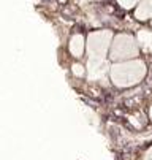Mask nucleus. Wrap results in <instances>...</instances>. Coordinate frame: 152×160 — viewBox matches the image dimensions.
<instances>
[{"label": "nucleus", "instance_id": "nucleus-11", "mask_svg": "<svg viewBox=\"0 0 152 160\" xmlns=\"http://www.w3.org/2000/svg\"><path fill=\"white\" fill-rule=\"evenodd\" d=\"M150 26H152V21H150Z\"/></svg>", "mask_w": 152, "mask_h": 160}, {"label": "nucleus", "instance_id": "nucleus-6", "mask_svg": "<svg viewBox=\"0 0 152 160\" xmlns=\"http://www.w3.org/2000/svg\"><path fill=\"white\" fill-rule=\"evenodd\" d=\"M135 18L138 21L152 19V0H141L135 10Z\"/></svg>", "mask_w": 152, "mask_h": 160}, {"label": "nucleus", "instance_id": "nucleus-1", "mask_svg": "<svg viewBox=\"0 0 152 160\" xmlns=\"http://www.w3.org/2000/svg\"><path fill=\"white\" fill-rule=\"evenodd\" d=\"M146 65L140 59H130L111 65L110 78L117 87H130L138 84L146 76Z\"/></svg>", "mask_w": 152, "mask_h": 160}, {"label": "nucleus", "instance_id": "nucleus-7", "mask_svg": "<svg viewBox=\"0 0 152 160\" xmlns=\"http://www.w3.org/2000/svg\"><path fill=\"white\" fill-rule=\"evenodd\" d=\"M71 73L76 78H82V76H86V67L82 63H73L71 65Z\"/></svg>", "mask_w": 152, "mask_h": 160}, {"label": "nucleus", "instance_id": "nucleus-9", "mask_svg": "<svg viewBox=\"0 0 152 160\" xmlns=\"http://www.w3.org/2000/svg\"><path fill=\"white\" fill-rule=\"evenodd\" d=\"M144 160H152V148L146 152V155H144Z\"/></svg>", "mask_w": 152, "mask_h": 160}, {"label": "nucleus", "instance_id": "nucleus-4", "mask_svg": "<svg viewBox=\"0 0 152 160\" xmlns=\"http://www.w3.org/2000/svg\"><path fill=\"white\" fill-rule=\"evenodd\" d=\"M86 44H87V40H84L82 35H79V33L73 35L70 38V43H68V49H70L71 56L76 57V59L78 57H82V54L86 51Z\"/></svg>", "mask_w": 152, "mask_h": 160}, {"label": "nucleus", "instance_id": "nucleus-8", "mask_svg": "<svg viewBox=\"0 0 152 160\" xmlns=\"http://www.w3.org/2000/svg\"><path fill=\"white\" fill-rule=\"evenodd\" d=\"M141 2V0H117V3L125 8V10H132V8H136L138 3Z\"/></svg>", "mask_w": 152, "mask_h": 160}, {"label": "nucleus", "instance_id": "nucleus-2", "mask_svg": "<svg viewBox=\"0 0 152 160\" xmlns=\"http://www.w3.org/2000/svg\"><path fill=\"white\" fill-rule=\"evenodd\" d=\"M113 33L110 30H100L94 32L87 37V62H105L106 54L111 49V43H113Z\"/></svg>", "mask_w": 152, "mask_h": 160}, {"label": "nucleus", "instance_id": "nucleus-5", "mask_svg": "<svg viewBox=\"0 0 152 160\" xmlns=\"http://www.w3.org/2000/svg\"><path fill=\"white\" fill-rule=\"evenodd\" d=\"M136 41H138V46L143 52H147V54L152 52V30H147V29L138 30Z\"/></svg>", "mask_w": 152, "mask_h": 160}, {"label": "nucleus", "instance_id": "nucleus-3", "mask_svg": "<svg viewBox=\"0 0 152 160\" xmlns=\"http://www.w3.org/2000/svg\"><path fill=\"white\" fill-rule=\"evenodd\" d=\"M140 54V46L135 37L128 33H119L113 38L111 49H110V59L113 62H124L135 59Z\"/></svg>", "mask_w": 152, "mask_h": 160}, {"label": "nucleus", "instance_id": "nucleus-10", "mask_svg": "<svg viewBox=\"0 0 152 160\" xmlns=\"http://www.w3.org/2000/svg\"><path fill=\"white\" fill-rule=\"evenodd\" d=\"M149 118H150V121H152V105H150V108H149Z\"/></svg>", "mask_w": 152, "mask_h": 160}]
</instances>
